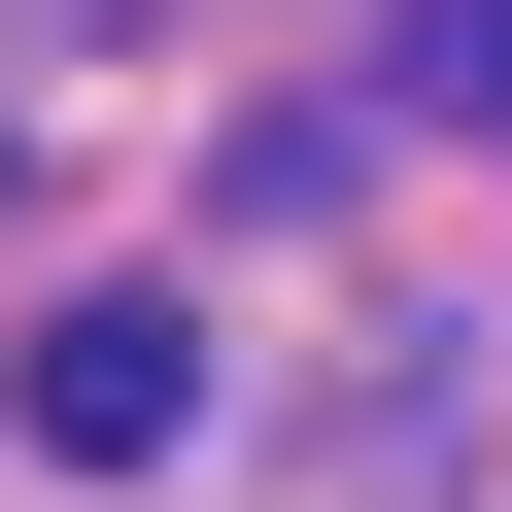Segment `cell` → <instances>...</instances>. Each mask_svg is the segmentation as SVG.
Returning a JSON list of instances; mask_svg holds the SVG:
<instances>
[{
	"instance_id": "6da1fadb",
	"label": "cell",
	"mask_w": 512,
	"mask_h": 512,
	"mask_svg": "<svg viewBox=\"0 0 512 512\" xmlns=\"http://www.w3.org/2000/svg\"><path fill=\"white\" fill-rule=\"evenodd\" d=\"M0 410H35V478H171V444H205V308H35Z\"/></svg>"
},
{
	"instance_id": "7a4b0ae2",
	"label": "cell",
	"mask_w": 512,
	"mask_h": 512,
	"mask_svg": "<svg viewBox=\"0 0 512 512\" xmlns=\"http://www.w3.org/2000/svg\"><path fill=\"white\" fill-rule=\"evenodd\" d=\"M376 103H410V137H512V0H410V35H376Z\"/></svg>"
}]
</instances>
